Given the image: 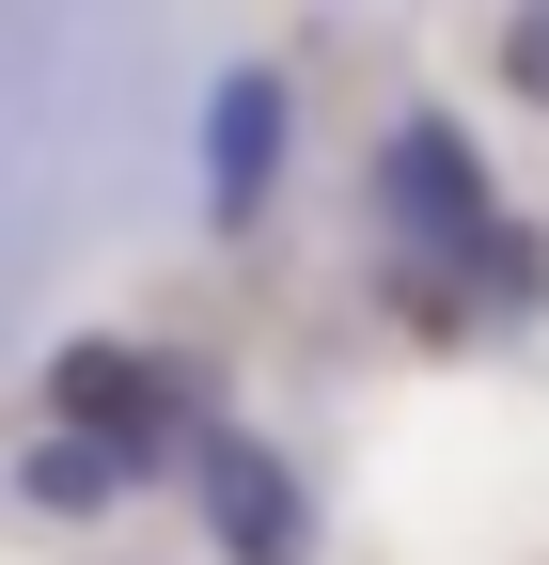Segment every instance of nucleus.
<instances>
[{"label":"nucleus","mask_w":549,"mask_h":565,"mask_svg":"<svg viewBox=\"0 0 549 565\" xmlns=\"http://www.w3.org/2000/svg\"><path fill=\"white\" fill-rule=\"evenodd\" d=\"M189 503H204V534H220L236 565H299V534H314V503H299V471L267 456V440H236V424H220V440L189 456Z\"/></svg>","instance_id":"obj_3"},{"label":"nucleus","mask_w":549,"mask_h":565,"mask_svg":"<svg viewBox=\"0 0 549 565\" xmlns=\"http://www.w3.org/2000/svg\"><path fill=\"white\" fill-rule=\"evenodd\" d=\"M503 79H518V95H549V17H518V32H503Z\"/></svg>","instance_id":"obj_5"},{"label":"nucleus","mask_w":549,"mask_h":565,"mask_svg":"<svg viewBox=\"0 0 549 565\" xmlns=\"http://www.w3.org/2000/svg\"><path fill=\"white\" fill-rule=\"evenodd\" d=\"M267 173H283V79H267V63H236V79L204 95V204H220V221H251Z\"/></svg>","instance_id":"obj_4"},{"label":"nucleus","mask_w":549,"mask_h":565,"mask_svg":"<svg viewBox=\"0 0 549 565\" xmlns=\"http://www.w3.org/2000/svg\"><path fill=\"white\" fill-rule=\"evenodd\" d=\"M204 440H220V408H204V377L173 362V345L79 330V345L47 362V440H32V471H17V503H32V519H110L126 487L189 471Z\"/></svg>","instance_id":"obj_2"},{"label":"nucleus","mask_w":549,"mask_h":565,"mask_svg":"<svg viewBox=\"0 0 549 565\" xmlns=\"http://www.w3.org/2000/svg\"><path fill=\"white\" fill-rule=\"evenodd\" d=\"M377 299L408 330H440V345L549 315V236L487 189V141H471L455 110H408L377 141Z\"/></svg>","instance_id":"obj_1"}]
</instances>
